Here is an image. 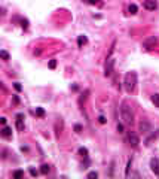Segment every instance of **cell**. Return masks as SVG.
<instances>
[{
    "instance_id": "1",
    "label": "cell",
    "mask_w": 159,
    "mask_h": 179,
    "mask_svg": "<svg viewBox=\"0 0 159 179\" xmlns=\"http://www.w3.org/2000/svg\"><path fill=\"white\" fill-rule=\"evenodd\" d=\"M121 115H122V119H123V124L125 125H132V124H134V114H132V108L127 102H123L121 104Z\"/></svg>"
},
{
    "instance_id": "2",
    "label": "cell",
    "mask_w": 159,
    "mask_h": 179,
    "mask_svg": "<svg viewBox=\"0 0 159 179\" xmlns=\"http://www.w3.org/2000/svg\"><path fill=\"white\" fill-rule=\"evenodd\" d=\"M123 87L127 92H132L137 87V73L135 72H128L123 78Z\"/></svg>"
},
{
    "instance_id": "3",
    "label": "cell",
    "mask_w": 159,
    "mask_h": 179,
    "mask_svg": "<svg viewBox=\"0 0 159 179\" xmlns=\"http://www.w3.org/2000/svg\"><path fill=\"white\" fill-rule=\"evenodd\" d=\"M156 43H158V37L156 36H149L147 39H144V41H143L141 46H143V49L150 51V49H153L156 46Z\"/></svg>"
},
{
    "instance_id": "4",
    "label": "cell",
    "mask_w": 159,
    "mask_h": 179,
    "mask_svg": "<svg viewBox=\"0 0 159 179\" xmlns=\"http://www.w3.org/2000/svg\"><path fill=\"white\" fill-rule=\"evenodd\" d=\"M127 142H128V145H129V146H132V148H137L138 145H140V139H138V136H137L135 133H132V131H129V133L127 134Z\"/></svg>"
},
{
    "instance_id": "5",
    "label": "cell",
    "mask_w": 159,
    "mask_h": 179,
    "mask_svg": "<svg viewBox=\"0 0 159 179\" xmlns=\"http://www.w3.org/2000/svg\"><path fill=\"white\" fill-rule=\"evenodd\" d=\"M113 64H115V60L111 57H107V61H106V69H104V75L106 76H110L113 73Z\"/></svg>"
},
{
    "instance_id": "6",
    "label": "cell",
    "mask_w": 159,
    "mask_h": 179,
    "mask_svg": "<svg viewBox=\"0 0 159 179\" xmlns=\"http://www.w3.org/2000/svg\"><path fill=\"white\" fill-rule=\"evenodd\" d=\"M143 6H144L147 11H155V9L158 8V2H156V0H144Z\"/></svg>"
},
{
    "instance_id": "7",
    "label": "cell",
    "mask_w": 159,
    "mask_h": 179,
    "mask_svg": "<svg viewBox=\"0 0 159 179\" xmlns=\"http://www.w3.org/2000/svg\"><path fill=\"white\" fill-rule=\"evenodd\" d=\"M140 131H141V133H144V134L150 133V131H152V125H150V122H147L146 119H143V121L140 122Z\"/></svg>"
},
{
    "instance_id": "8",
    "label": "cell",
    "mask_w": 159,
    "mask_h": 179,
    "mask_svg": "<svg viewBox=\"0 0 159 179\" xmlns=\"http://www.w3.org/2000/svg\"><path fill=\"white\" fill-rule=\"evenodd\" d=\"M150 169L155 175H159V158H152L150 160Z\"/></svg>"
},
{
    "instance_id": "9",
    "label": "cell",
    "mask_w": 159,
    "mask_h": 179,
    "mask_svg": "<svg viewBox=\"0 0 159 179\" xmlns=\"http://www.w3.org/2000/svg\"><path fill=\"white\" fill-rule=\"evenodd\" d=\"M16 128L24 131V114H16Z\"/></svg>"
},
{
    "instance_id": "10",
    "label": "cell",
    "mask_w": 159,
    "mask_h": 179,
    "mask_svg": "<svg viewBox=\"0 0 159 179\" xmlns=\"http://www.w3.org/2000/svg\"><path fill=\"white\" fill-rule=\"evenodd\" d=\"M0 134H2L3 137H6V139H9V137H12V128L8 127V125H3V128L0 130Z\"/></svg>"
},
{
    "instance_id": "11",
    "label": "cell",
    "mask_w": 159,
    "mask_h": 179,
    "mask_svg": "<svg viewBox=\"0 0 159 179\" xmlns=\"http://www.w3.org/2000/svg\"><path fill=\"white\" fill-rule=\"evenodd\" d=\"M86 43H88L86 36H83V35H82V36H79V37H77V45H79V48H82V46H83V45H86Z\"/></svg>"
},
{
    "instance_id": "12",
    "label": "cell",
    "mask_w": 159,
    "mask_h": 179,
    "mask_svg": "<svg viewBox=\"0 0 159 179\" xmlns=\"http://www.w3.org/2000/svg\"><path fill=\"white\" fill-rule=\"evenodd\" d=\"M49 170H51L49 164H42V166H40V173H42V175H48Z\"/></svg>"
},
{
    "instance_id": "13",
    "label": "cell",
    "mask_w": 159,
    "mask_h": 179,
    "mask_svg": "<svg viewBox=\"0 0 159 179\" xmlns=\"http://www.w3.org/2000/svg\"><path fill=\"white\" fill-rule=\"evenodd\" d=\"M83 3H88V5H97V6H101L103 5V0H83Z\"/></svg>"
},
{
    "instance_id": "14",
    "label": "cell",
    "mask_w": 159,
    "mask_h": 179,
    "mask_svg": "<svg viewBox=\"0 0 159 179\" xmlns=\"http://www.w3.org/2000/svg\"><path fill=\"white\" fill-rule=\"evenodd\" d=\"M158 137H159V131H158L156 134H155V133H152L147 139H146V145H150V142H152V140H155V139H158Z\"/></svg>"
},
{
    "instance_id": "15",
    "label": "cell",
    "mask_w": 159,
    "mask_h": 179,
    "mask_svg": "<svg viewBox=\"0 0 159 179\" xmlns=\"http://www.w3.org/2000/svg\"><path fill=\"white\" fill-rule=\"evenodd\" d=\"M12 178H15V179H21V178H24V170H15L14 173H12Z\"/></svg>"
},
{
    "instance_id": "16",
    "label": "cell",
    "mask_w": 159,
    "mask_h": 179,
    "mask_svg": "<svg viewBox=\"0 0 159 179\" xmlns=\"http://www.w3.org/2000/svg\"><path fill=\"white\" fill-rule=\"evenodd\" d=\"M128 11H129V14H131V15H135V14H137V12H138V6H137V5H134V3H132V5H129V8H128Z\"/></svg>"
},
{
    "instance_id": "17",
    "label": "cell",
    "mask_w": 159,
    "mask_h": 179,
    "mask_svg": "<svg viewBox=\"0 0 159 179\" xmlns=\"http://www.w3.org/2000/svg\"><path fill=\"white\" fill-rule=\"evenodd\" d=\"M131 166H132V158H129L128 163H127V169H125V176H129V170H131Z\"/></svg>"
},
{
    "instance_id": "18",
    "label": "cell",
    "mask_w": 159,
    "mask_h": 179,
    "mask_svg": "<svg viewBox=\"0 0 159 179\" xmlns=\"http://www.w3.org/2000/svg\"><path fill=\"white\" fill-rule=\"evenodd\" d=\"M152 103H153L156 108H159V94H153V96H152Z\"/></svg>"
},
{
    "instance_id": "19",
    "label": "cell",
    "mask_w": 159,
    "mask_h": 179,
    "mask_svg": "<svg viewBox=\"0 0 159 179\" xmlns=\"http://www.w3.org/2000/svg\"><path fill=\"white\" fill-rule=\"evenodd\" d=\"M88 94H89V91L86 90V91H85V92H83V94H82V97H80V98H79V104H80V106H82V103H83L85 100H86V97H88Z\"/></svg>"
},
{
    "instance_id": "20",
    "label": "cell",
    "mask_w": 159,
    "mask_h": 179,
    "mask_svg": "<svg viewBox=\"0 0 159 179\" xmlns=\"http://www.w3.org/2000/svg\"><path fill=\"white\" fill-rule=\"evenodd\" d=\"M79 155H82L83 158L88 157V149L86 148H79Z\"/></svg>"
},
{
    "instance_id": "21",
    "label": "cell",
    "mask_w": 159,
    "mask_h": 179,
    "mask_svg": "<svg viewBox=\"0 0 159 179\" xmlns=\"http://www.w3.org/2000/svg\"><path fill=\"white\" fill-rule=\"evenodd\" d=\"M0 57H2V58L5 60V61H8V60H9V54H8V52H6L5 49L0 51Z\"/></svg>"
},
{
    "instance_id": "22",
    "label": "cell",
    "mask_w": 159,
    "mask_h": 179,
    "mask_svg": "<svg viewBox=\"0 0 159 179\" xmlns=\"http://www.w3.org/2000/svg\"><path fill=\"white\" fill-rule=\"evenodd\" d=\"M36 115H37V116H40V118L45 116V110H43L42 108H37V109H36Z\"/></svg>"
},
{
    "instance_id": "23",
    "label": "cell",
    "mask_w": 159,
    "mask_h": 179,
    "mask_svg": "<svg viewBox=\"0 0 159 179\" xmlns=\"http://www.w3.org/2000/svg\"><path fill=\"white\" fill-rule=\"evenodd\" d=\"M21 27H22L24 30L28 29V21H27V19H21Z\"/></svg>"
},
{
    "instance_id": "24",
    "label": "cell",
    "mask_w": 159,
    "mask_h": 179,
    "mask_svg": "<svg viewBox=\"0 0 159 179\" xmlns=\"http://www.w3.org/2000/svg\"><path fill=\"white\" fill-rule=\"evenodd\" d=\"M55 67H57V60L54 58V60L49 61V69H55Z\"/></svg>"
},
{
    "instance_id": "25",
    "label": "cell",
    "mask_w": 159,
    "mask_h": 179,
    "mask_svg": "<svg viewBox=\"0 0 159 179\" xmlns=\"http://www.w3.org/2000/svg\"><path fill=\"white\" fill-rule=\"evenodd\" d=\"M98 122H100V124H106V122H107V119H106V116L100 115V116H98Z\"/></svg>"
},
{
    "instance_id": "26",
    "label": "cell",
    "mask_w": 159,
    "mask_h": 179,
    "mask_svg": "<svg viewBox=\"0 0 159 179\" xmlns=\"http://www.w3.org/2000/svg\"><path fill=\"white\" fill-rule=\"evenodd\" d=\"M28 172H30V175H31V176H37V175H39V172H37L36 169H33V167H30Z\"/></svg>"
},
{
    "instance_id": "27",
    "label": "cell",
    "mask_w": 159,
    "mask_h": 179,
    "mask_svg": "<svg viewBox=\"0 0 159 179\" xmlns=\"http://www.w3.org/2000/svg\"><path fill=\"white\" fill-rule=\"evenodd\" d=\"M98 176V173H97V172H89V173H88V178H97Z\"/></svg>"
},
{
    "instance_id": "28",
    "label": "cell",
    "mask_w": 159,
    "mask_h": 179,
    "mask_svg": "<svg viewBox=\"0 0 159 179\" xmlns=\"http://www.w3.org/2000/svg\"><path fill=\"white\" fill-rule=\"evenodd\" d=\"M75 131H76V133H80V131H82V125L76 124V125H75Z\"/></svg>"
},
{
    "instance_id": "29",
    "label": "cell",
    "mask_w": 159,
    "mask_h": 179,
    "mask_svg": "<svg viewBox=\"0 0 159 179\" xmlns=\"http://www.w3.org/2000/svg\"><path fill=\"white\" fill-rule=\"evenodd\" d=\"M14 87H15V90H16V91H21V90H22L21 84H18V82H15V84H14Z\"/></svg>"
},
{
    "instance_id": "30",
    "label": "cell",
    "mask_w": 159,
    "mask_h": 179,
    "mask_svg": "<svg viewBox=\"0 0 159 179\" xmlns=\"http://www.w3.org/2000/svg\"><path fill=\"white\" fill-rule=\"evenodd\" d=\"M117 131L119 133H123V125L122 124H117Z\"/></svg>"
},
{
    "instance_id": "31",
    "label": "cell",
    "mask_w": 159,
    "mask_h": 179,
    "mask_svg": "<svg viewBox=\"0 0 159 179\" xmlns=\"http://www.w3.org/2000/svg\"><path fill=\"white\" fill-rule=\"evenodd\" d=\"M0 122L5 125V124H6V118H5V116H3V118H0Z\"/></svg>"
},
{
    "instance_id": "32",
    "label": "cell",
    "mask_w": 159,
    "mask_h": 179,
    "mask_svg": "<svg viewBox=\"0 0 159 179\" xmlns=\"http://www.w3.org/2000/svg\"><path fill=\"white\" fill-rule=\"evenodd\" d=\"M14 103H19V98H18V97H16V96H15V97H14Z\"/></svg>"
}]
</instances>
